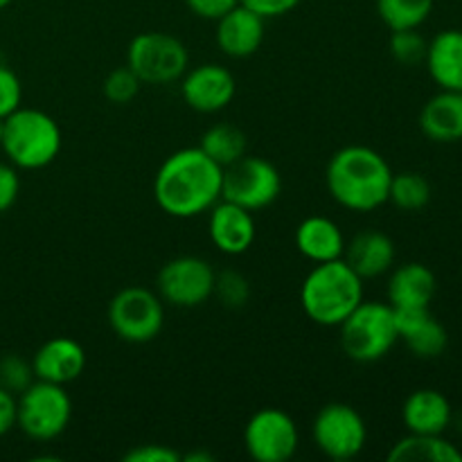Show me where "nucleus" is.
<instances>
[{"label":"nucleus","instance_id":"obj_15","mask_svg":"<svg viewBox=\"0 0 462 462\" xmlns=\"http://www.w3.org/2000/svg\"><path fill=\"white\" fill-rule=\"evenodd\" d=\"M208 212H210L208 233H210V239L217 246V251L235 257L244 255L253 246L257 228L251 210L221 199Z\"/></svg>","mask_w":462,"mask_h":462},{"label":"nucleus","instance_id":"obj_30","mask_svg":"<svg viewBox=\"0 0 462 462\" xmlns=\"http://www.w3.org/2000/svg\"><path fill=\"white\" fill-rule=\"evenodd\" d=\"M34 379L32 361H25L18 355H5L0 359V386L12 395H21Z\"/></svg>","mask_w":462,"mask_h":462},{"label":"nucleus","instance_id":"obj_32","mask_svg":"<svg viewBox=\"0 0 462 462\" xmlns=\"http://www.w3.org/2000/svg\"><path fill=\"white\" fill-rule=\"evenodd\" d=\"M23 102V84L12 68L0 63V117L12 116Z\"/></svg>","mask_w":462,"mask_h":462},{"label":"nucleus","instance_id":"obj_36","mask_svg":"<svg viewBox=\"0 0 462 462\" xmlns=\"http://www.w3.org/2000/svg\"><path fill=\"white\" fill-rule=\"evenodd\" d=\"M239 5H244L251 12L260 14L264 21H269V18H280L284 14L293 12L300 5V0H239Z\"/></svg>","mask_w":462,"mask_h":462},{"label":"nucleus","instance_id":"obj_29","mask_svg":"<svg viewBox=\"0 0 462 462\" xmlns=\"http://www.w3.org/2000/svg\"><path fill=\"white\" fill-rule=\"evenodd\" d=\"M391 54L402 66H418L427 57V41L418 30H395L391 34Z\"/></svg>","mask_w":462,"mask_h":462},{"label":"nucleus","instance_id":"obj_24","mask_svg":"<svg viewBox=\"0 0 462 462\" xmlns=\"http://www.w3.org/2000/svg\"><path fill=\"white\" fill-rule=\"evenodd\" d=\"M393 462H462V454L454 442L442 436L409 433L388 451Z\"/></svg>","mask_w":462,"mask_h":462},{"label":"nucleus","instance_id":"obj_22","mask_svg":"<svg viewBox=\"0 0 462 462\" xmlns=\"http://www.w3.org/2000/svg\"><path fill=\"white\" fill-rule=\"evenodd\" d=\"M420 129L433 143L462 140V90H440L420 113Z\"/></svg>","mask_w":462,"mask_h":462},{"label":"nucleus","instance_id":"obj_19","mask_svg":"<svg viewBox=\"0 0 462 462\" xmlns=\"http://www.w3.org/2000/svg\"><path fill=\"white\" fill-rule=\"evenodd\" d=\"M402 420L409 433L420 436H442L454 420V409L440 391L420 388L406 397L402 406Z\"/></svg>","mask_w":462,"mask_h":462},{"label":"nucleus","instance_id":"obj_20","mask_svg":"<svg viewBox=\"0 0 462 462\" xmlns=\"http://www.w3.org/2000/svg\"><path fill=\"white\" fill-rule=\"evenodd\" d=\"M343 260L361 280H373L388 273L395 262V242L379 230H364L346 242Z\"/></svg>","mask_w":462,"mask_h":462},{"label":"nucleus","instance_id":"obj_37","mask_svg":"<svg viewBox=\"0 0 462 462\" xmlns=\"http://www.w3.org/2000/svg\"><path fill=\"white\" fill-rule=\"evenodd\" d=\"M16 427V395L0 386V438Z\"/></svg>","mask_w":462,"mask_h":462},{"label":"nucleus","instance_id":"obj_13","mask_svg":"<svg viewBox=\"0 0 462 462\" xmlns=\"http://www.w3.org/2000/svg\"><path fill=\"white\" fill-rule=\"evenodd\" d=\"M237 81L226 66L219 63H201L185 70L180 77V95L189 108L199 113H219L235 99Z\"/></svg>","mask_w":462,"mask_h":462},{"label":"nucleus","instance_id":"obj_17","mask_svg":"<svg viewBox=\"0 0 462 462\" xmlns=\"http://www.w3.org/2000/svg\"><path fill=\"white\" fill-rule=\"evenodd\" d=\"M395 323L400 341H404L406 347L420 359H436L447 350L449 337H447L445 325L433 319L429 307H424V310H395Z\"/></svg>","mask_w":462,"mask_h":462},{"label":"nucleus","instance_id":"obj_26","mask_svg":"<svg viewBox=\"0 0 462 462\" xmlns=\"http://www.w3.org/2000/svg\"><path fill=\"white\" fill-rule=\"evenodd\" d=\"M436 0H377V12L391 32L418 30L433 12Z\"/></svg>","mask_w":462,"mask_h":462},{"label":"nucleus","instance_id":"obj_9","mask_svg":"<svg viewBox=\"0 0 462 462\" xmlns=\"http://www.w3.org/2000/svg\"><path fill=\"white\" fill-rule=\"evenodd\" d=\"M282 192V176L278 167L260 156H242L233 165L224 167L221 199L246 210L257 212L273 206Z\"/></svg>","mask_w":462,"mask_h":462},{"label":"nucleus","instance_id":"obj_33","mask_svg":"<svg viewBox=\"0 0 462 462\" xmlns=\"http://www.w3.org/2000/svg\"><path fill=\"white\" fill-rule=\"evenodd\" d=\"M21 194V176L12 162L0 161V215L12 210Z\"/></svg>","mask_w":462,"mask_h":462},{"label":"nucleus","instance_id":"obj_18","mask_svg":"<svg viewBox=\"0 0 462 462\" xmlns=\"http://www.w3.org/2000/svg\"><path fill=\"white\" fill-rule=\"evenodd\" d=\"M438 280L429 266L420 262H406L397 266L386 284L388 305L393 310H424L436 296Z\"/></svg>","mask_w":462,"mask_h":462},{"label":"nucleus","instance_id":"obj_31","mask_svg":"<svg viewBox=\"0 0 462 462\" xmlns=\"http://www.w3.org/2000/svg\"><path fill=\"white\" fill-rule=\"evenodd\" d=\"M215 296L224 302L226 307H244L251 296V287H248V280L244 278L237 271H224V273L217 275L215 282Z\"/></svg>","mask_w":462,"mask_h":462},{"label":"nucleus","instance_id":"obj_2","mask_svg":"<svg viewBox=\"0 0 462 462\" xmlns=\"http://www.w3.org/2000/svg\"><path fill=\"white\" fill-rule=\"evenodd\" d=\"M325 180L338 206L352 212H373L388 203L393 170L377 149L350 144L329 158Z\"/></svg>","mask_w":462,"mask_h":462},{"label":"nucleus","instance_id":"obj_21","mask_svg":"<svg viewBox=\"0 0 462 462\" xmlns=\"http://www.w3.org/2000/svg\"><path fill=\"white\" fill-rule=\"evenodd\" d=\"M296 248L307 260L320 264V262L343 257L346 237H343V230L337 221H332L329 217L311 215L298 224Z\"/></svg>","mask_w":462,"mask_h":462},{"label":"nucleus","instance_id":"obj_39","mask_svg":"<svg viewBox=\"0 0 462 462\" xmlns=\"http://www.w3.org/2000/svg\"><path fill=\"white\" fill-rule=\"evenodd\" d=\"M12 3H14V0H0V12H3L5 7H9Z\"/></svg>","mask_w":462,"mask_h":462},{"label":"nucleus","instance_id":"obj_5","mask_svg":"<svg viewBox=\"0 0 462 462\" xmlns=\"http://www.w3.org/2000/svg\"><path fill=\"white\" fill-rule=\"evenodd\" d=\"M343 352L356 364H374L383 359L400 341L395 310L388 302H361L341 325Z\"/></svg>","mask_w":462,"mask_h":462},{"label":"nucleus","instance_id":"obj_3","mask_svg":"<svg viewBox=\"0 0 462 462\" xmlns=\"http://www.w3.org/2000/svg\"><path fill=\"white\" fill-rule=\"evenodd\" d=\"M364 302V280L343 257L320 262L300 287L302 311L320 328H338Z\"/></svg>","mask_w":462,"mask_h":462},{"label":"nucleus","instance_id":"obj_34","mask_svg":"<svg viewBox=\"0 0 462 462\" xmlns=\"http://www.w3.org/2000/svg\"><path fill=\"white\" fill-rule=\"evenodd\" d=\"M125 462H180L183 456L167 445H143L134 447L122 456Z\"/></svg>","mask_w":462,"mask_h":462},{"label":"nucleus","instance_id":"obj_14","mask_svg":"<svg viewBox=\"0 0 462 462\" xmlns=\"http://www.w3.org/2000/svg\"><path fill=\"white\" fill-rule=\"evenodd\" d=\"M86 364H88V356H86L84 346L70 337L48 338L32 356L34 377L41 382L59 383V386L79 379Z\"/></svg>","mask_w":462,"mask_h":462},{"label":"nucleus","instance_id":"obj_12","mask_svg":"<svg viewBox=\"0 0 462 462\" xmlns=\"http://www.w3.org/2000/svg\"><path fill=\"white\" fill-rule=\"evenodd\" d=\"M300 433L289 413L280 409H262L244 429V447L257 462H287L296 456Z\"/></svg>","mask_w":462,"mask_h":462},{"label":"nucleus","instance_id":"obj_16","mask_svg":"<svg viewBox=\"0 0 462 462\" xmlns=\"http://www.w3.org/2000/svg\"><path fill=\"white\" fill-rule=\"evenodd\" d=\"M266 36L264 18L244 5L217 21V45L226 57L246 59L262 48Z\"/></svg>","mask_w":462,"mask_h":462},{"label":"nucleus","instance_id":"obj_27","mask_svg":"<svg viewBox=\"0 0 462 462\" xmlns=\"http://www.w3.org/2000/svg\"><path fill=\"white\" fill-rule=\"evenodd\" d=\"M388 201L404 212H418L431 201V183L418 171L393 174Z\"/></svg>","mask_w":462,"mask_h":462},{"label":"nucleus","instance_id":"obj_38","mask_svg":"<svg viewBox=\"0 0 462 462\" xmlns=\"http://www.w3.org/2000/svg\"><path fill=\"white\" fill-rule=\"evenodd\" d=\"M183 462H215V456L203 454V451H194V454L183 456Z\"/></svg>","mask_w":462,"mask_h":462},{"label":"nucleus","instance_id":"obj_8","mask_svg":"<svg viewBox=\"0 0 462 462\" xmlns=\"http://www.w3.org/2000/svg\"><path fill=\"white\" fill-rule=\"evenodd\" d=\"M189 63L183 41L165 32H143L126 50V66L140 77L143 84H174L185 75Z\"/></svg>","mask_w":462,"mask_h":462},{"label":"nucleus","instance_id":"obj_23","mask_svg":"<svg viewBox=\"0 0 462 462\" xmlns=\"http://www.w3.org/2000/svg\"><path fill=\"white\" fill-rule=\"evenodd\" d=\"M424 63L440 90H462V30H445L433 36Z\"/></svg>","mask_w":462,"mask_h":462},{"label":"nucleus","instance_id":"obj_25","mask_svg":"<svg viewBox=\"0 0 462 462\" xmlns=\"http://www.w3.org/2000/svg\"><path fill=\"white\" fill-rule=\"evenodd\" d=\"M199 147H201L212 161L219 162L221 167H228L233 165L235 161H239L242 156H246L248 138L239 126L221 122V125L210 126V129L203 134V140Z\"/></svg>","mask_w":462,"mask_h":462},{"label":"nucleus","instance_id":"obj_28","mask_svg":"<svg viewBox=\"0 0 462 462\" xmlns=\"http://www.w3.org/2000/svg\"><path fill=\"white\" fill-rule=\"evenodd\" d=\"M140 88H143V81H140V77L129 66H120L108 72L102 86L104 97L111 104H117V106L134 102L138 97Z\"/></svg>","mask_w":462,"mask_h":462},{"label":"nucleus","instance_id":"obj_4","mask_svg":"<svg viewBox=\"0 0 462 462\" xmlns=\"http://www.w3.org/2000/svg\"><path fill=\"white\" fill-rule=\"evenodd\" d=\"M61 144V126L45 111L21 106L5 117L0 149L16 170L34 171L52 165Z\"/></svg>","mask_w":462,"mask_h":462},{"label":"nucleus","instance_id":"obj_7","mask_svg":"<svg viewBox=\"0 0 462 462\" xmlns=\"http://www.w3.org/2000/svg\"><path fill=\"white\" fill-rule=\"evenodd\" d=\"M108 325L117 338L134 346L152 343L165 325V302L144 287H125L108 305Z\"/></svg>","mask_w":462,"mask_h":462},{"label":"nucleus","instance_id":"obj_10","mask_svg":"<svg viewBox=\"0 0 462 462\" xmlns=\"http://www.w3.org/2000/svg\"><path fill=\"white\" fill-rule=\"evenodd\" d=\"M215 282L217 273L210 262L197 255H180L162 264L156 289L167 305L192 310L215 296Z\"/></svg>","mask_w":462,"mask_h":462},{"label":"nucleus","instance_id":"obj_1","mask_svg":"<svg viewBox=\"0 0 462 462\" xmlns=\"http://www.w3.org/2000/svg\"><path fill=\"white\" fill-rule=\"evenodd\" d=\"M224 167L201 147H185L170 153L153 179V199L165 215L192 219L221 201Z\"/></svg>","mask_w":462,"mask_h":462},{"label":"nucleus","instance_id":"obj_6","mask_svg":"<svg viewBox=\"0 0 462 462\" xmlns=\"http://www.w3.org/2000/svg\"><path fill=\"white\" fill-rule=\"evenodd\" d=\"M72 420V400L66 386L34 379L16 397V427L30 440H57Z\"/></svg>","mask_w":462,"mask_h":462},{"label":"nucleus","instance_id":"obj_11","mask_svg":"<svg viewBox=\"0 0 462 462\" xmlns=\"http://www.w3.org/2000/svg\"><path fill=\"white\" fill-rule=\"evenodd\" d=\"M314 445L332 460H350L364 451L368 427L359 411L343 402H332L316 413L311 424Z\"/></svg>","mask_w":462,"mask_h":462},{"label":"nucleus","instance_id":"obj_40","mask_svg":"<svg viewBox=\"0 0 462 462\" xmlns=\"http://www.w3.org/2000/svg\"><path fill=\"white\" fill-rule=\"evenodd\" d=\"M3 131H5V117H0V140H3Z\"/></svg>","mask_w":462,"mask_h":462},{"label":"nucleus","instance_id":"obj_35","mask_svg":"<svg viewBox=\"0 0 462 462\" xmlns=\"http://www.w3.org/2000/svg\"><path fill=\"white\" fill-rule=\"evenodd\" d=\"M185 5L194 16L206 18V21H219L230 9L237 7L239 0H185Z\"/></svg>","mask_w":462,"mask_h":462}]
</instances>
